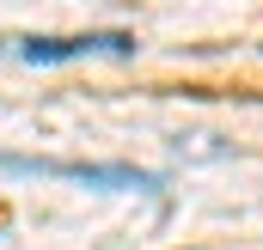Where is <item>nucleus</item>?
<instances>
[{
  "mask_svg": "<svg viewBox=\"0 0 263 250\" xmlns=\"http://www.w3.org/2000/svg\"><path fill=\"white\" fill-rule=\"evenodd\" d=\"M6 171H31V177H73V183L92 189H159L153 171H135V165H86V159H25V153H0Z\"/></svg>",
  "mask_w": 263,
  "mask_h": 250,
  "instance_id": "obj_1",
  "label": "nucleus"
},
{
  "mask_svg": "<svg viewBox=\"0 0 263 250\" xmlns=\"http://www.w3.org/2000/svg\"><path fill=\"white\" fill-rule=\"evenodd\" d=\"M86 55H135L129 31H80V37H25L18 43V61H86Z\"/></svg>",
  "mask_w": 263,
  "mask_h": 250,
  "instance_id": "obj_2",
  "label": "nucleus"
}]
</instances>
